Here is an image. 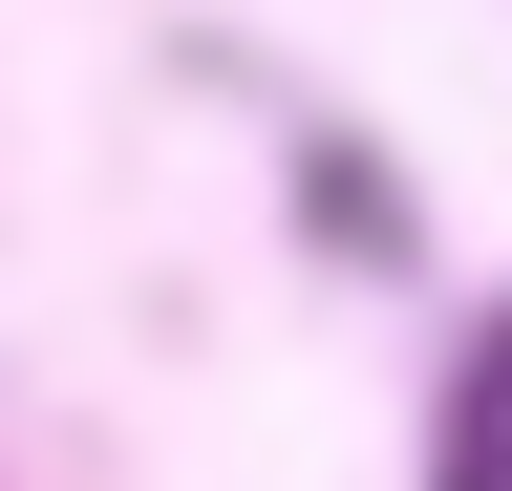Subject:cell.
Returning <instances> with one entry per match:
<instances>
[{"instance_id": "6da1fadb", "label": "cell", "mask_w": 512, "mask_h": 491, "mask_svg": "<svg viewBox=\"0 0 512 491\" xmlns=\"http://www.w3.org/2000/svg\"><path fill=\"white\" fill-rule=\"evenodd\" d=\"M427 491H512V321L448 363V427H427Z\"/></svg>"}]
</instances>
